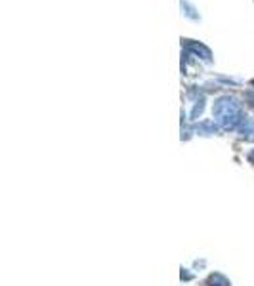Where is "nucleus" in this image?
<instances>
[{
    "mask_svg": "<svg viewBox=\"0 0 254 286\" xmlns=\"http://www.w3.org/2000/svg\"><path fill=\"white\" fill-rule=\"evenodd\" d=\"M212 115L216 124L222 130H237V126H239L243 117H245L239 101L235 98H229V96H224L220 100H216V103L212 107Z\"/></svg>",
    "mask_w": 254,
    "mask_h": 286,
    "instance_id": "1",
    "label": "nucleus"
},
{
    "mask_svg": "<svg viewBox=\"0 0 254 286\" xmlns=\"http://www.w3.org/2000/svg\"><path fill=\"white\" fill-rule=\"evenodd\" d=\"M184 46H186L187 52H191L193 55L201 58L203 61H212V52H210V48L205 46L203 42H195V40H184Z\"/></svg>",
    "mask_w": 254,
    "mask_h": 286,
    "instance_id": "2",
    "label": "nucleus"
},
{
    "mask_svg": "<svg viewBox=\"0 0 254 286\" xmlns=\"http://www.w3.org/2000/svg\"><path fill=\"white\" fill-rule=\"evenodd\" d=\"M237 132H239V136L243 140L254 141V120L248 119V117H243L241 124L237 126Z\"/></svg>",
    "mask_w": 254,
    "mask_h": 286,
    "instance_id": "3",
    "label": "nucleus"
},
{
    "mask_svg": "<svg viewBox=\"0 0 254 286\" xmlns=\"http://www.w3.org/2000/svg\"><path fill=\"white\" fill-rule=\"evenodd\" d=\"M207 282H208L210 286H231V284H229V280H227L226 277H224V275H220V273L210 275Z\"/></svg>",
    "mask_w": 254,
    "mask_h": 286,
    "instance_id": "4",
    "label": "nucleus"
},
{
    "mask_svg": "<svg viewBox=\"0 0 254 286\" xmlns=\"http://www.w3.org/2000/svg\"><path fill=\"white\" fill-rule=\"evenodd\" d=\"M216 128H218V126H216L214 122L207 120V122H201L199 126H197V132H199V134H207V136H208V134H214V132H216Z\"/></svg>",
    "mask_w": 254,
    "mask_h": 286,
    "instance_id": "5",
    "label": "nucleus"
},
{
    "mask_svg": "<svg viewBox=\"0 0 254 286\" xmlns=\"http://www.w3.org/2000/svg\"><path fill=\"white\" fill-rule=\"evenodd\" d=\"M203 109H205V100L201 98L199 101H195V107H193V111H191V117H193V119H197V117L203 113Z\"/></svg>",
    "mask_w": 254,
    "mask_h": 286,
    "instance_id": "6",
    "label": "nucleus"
},
{
    "mask_svg": "<svg viewBox=\"0 0 254 286\" xmlns=\"http://www.w3.org/2000/svg\"><path fill=\"white\" fill-rule=\"evenodd\" d=\"M182 8L186 10V15H189L191 20H199V15H197V13H193L195 10H193V8H191V6H189V4H187L186 0H182Z\"/></svg>",
    "mask_w": 254,
    "mask_h": 286,
    "instance_id": "7",
    "label": "nucleus"
},
{
    "mask_svg": "<svg viewBox=\"0 0 254 286\" xmlns=\"http://www.w3.org/2000/svg\"><path fill=\"white\" fill-rule=\"evenodd\" d=\"M247 98H248V101H250V105L254 107V93H248Z\"/></svg>",
    "mask_w": 254,
    "mask_h": 286,
    "instance_id": "8",
    "label": "nucleus"
},
{
    "mask_svg": "<svg viewBox=\"0 0 254 286\" xmlns=\"http://www.w3.org/2000/svg\"><path fill=\"white\" fill-rule=\"evenodd\" d=\"M248 160H250V162L254 164V151H250V153H248Z\"/></svg>",
    "mask_w": 254,
    "mask_h": 286,
    "instance_id": "9",
    "label": "nucleus"
},
{
    "mask_svg": "<svg viewBox=\"0 0 254 286\" xmlns=\"http://www.w3.org/2000/svg\"><path fill=\"white\" fill-rule=\"evenodd\" d=\"M252 86H254V82H252Z\"/></svg>",
    "mask_w": 254,
    "mask_h": 286,
    "instance_id": "10",
    "label": "nucleus"
}]
</instances>
